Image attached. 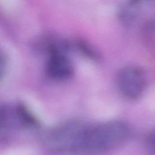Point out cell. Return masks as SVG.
<instances>
[{"label": "cell", "mask_w": 155, "mask_h": 155, "mask_svg": "<svg viewBox=\"0 0 155 155\" xmlns=\"http://www.w3.org/2000/svg\"><path fill=\"white\" fill-rule=\"evenodd\" d=\"M7 69L6 57L2 51L0 50V81L4 77Z\"/></svg>", "instance_id": "cell-4"}, {"label": "cell", "mask_w": 155, "mask_h": 155, "mask_svg": "<svg viewBox=\"0 0 155 155\" xmlns=\"http://www.w3.org/2000/svg\"><path fill=\"white\" fill-rule=\"evenodd\" d=\"M116 83L121 93L130 99L139 98L144 93L147 78L145 71L139 67L126 66L117 74Z\"/></svg>", "instance_id": "cell-2"}, {"label": "cell", "mask_w": 155, "mask_h": 155, "mask_svg": "<svg viewBox=\"0 0 155 155\" xmlns=\"http://www.w3.org/2000/svg\"><path fill=\"white\" fill-rule=\"evenodd\" d=\"M126 125L119 121H110L88 128H81L76 140L96 148H103L122 140L127 134Z\"/></svg>", "instance_id": "cell-1"}, {"label": "cell", "mask_w": 155, "mask_h": 155, "mask_svg": "<svg viewBox=\"0 0 155 155\" xmlns=\"http://www.w3.org/2000/svg\"><path fill=\"white\" fill-rule=\"evenodd\" d=\"M6 124V115L5 113L0 110V132L4 128Z\"/></svg>", "instance_id": "cell-5"}, {"label": "cell", "mask_w": 155, "mask_h": 155, "mask_svg": "<svg viewBox=\"0 0 155 155\" xmlns=\"http://www.w3.org/2000/svg\"><path fill=\"white\" fill-rule=\"evenodd\" d=\"M45 71L50 78L56 81H63L71 76L73 67L64 51L57 50L49 53Z\"/></svg>", "instance_id": "cell-3"}]
</instances>
